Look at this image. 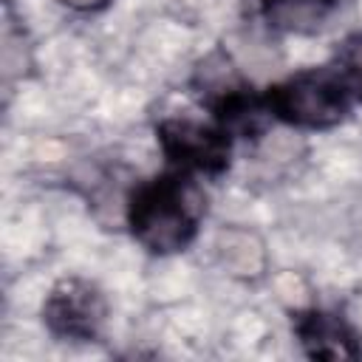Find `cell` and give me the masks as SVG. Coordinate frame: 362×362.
<instances>
[{
	"label": "cell",
	"instance_id": "4",
	"mask_svg": "<svg viewBox=\"0 0 362 362\" xmlns=\"http://www.w3.org/2000/svg\"><path fill=\"white\" fill-rule=\"evenodd\" d=\"M105 322L107 297L88 277L65 274L42 300V325L59 342H99Z\"/></svg>",
	"mask_w": 362,
	"mask_h": 362
},
{
	"label": "cell",
	"instance_id": "1",
	"mask_svg": "<svg viewBox=\"0 0 362 362\" xmlns=\"http://www.w3.org/2000/svg\"><path fill=\"white\" fill-rule=\"evenodd\" d=\"M206 215V195L195 175L161 170L136 181L124 195V226L150 255L167 257L189 249Z\"/></svg>",
	"mask_w": 362,
	"mask_h": 362
},
{
	"label": "cell",
	"instance_id": "8",
	"mask_svg": "<svg viewBox=\"0 0 362 362\" xmlns=\"http://www.w3.org/2000/svg\"><path fill=\"white\" fill-rule=\"evenodd\" d=\"M331 65L337 68V74L348 85L354 102L362 105V28L345 34L337 42L334 57H331Z\"/></svg>",
	"mask_w": 362,
	"mask_h": 362
},
{
	"label": "cell",
	"instance_id": "2",
	"mask_svg": "<svg viewBox=\"0 0 362 362\" xmlns=\"http://www.w3.org/2000/svg\"><path fill=\"white\" fill-rule=\"evenodd\" d=\"M260 96L269 119L294 130H334L356 105L331 62L294 71L291 76L266 85Z\"/></svg>",
	"mask_w": 362,
	"mask_h": 362
},
{
	"label": "cell",
	"instance_id": "7",
	"mask_svg": "<svg viewBox=\"0 0 362 362\" xmlns=\"http://www.w3.org/2000/svg\"><path fill=\"white\" fill-rule=\"evenodd\" d=\"M215 252L221 266L240 280H257L266 272V249L260 238L243 226H229L218 235Z\"/></svg>",
	"mask_w": 362,
	"mask_h": 362
},
{
	"label": "cell",
	"instance_id": "6",
	"mask_svg": "<svg viewBox=\"0 0 362 362\" xmlns=\"http://www.w3.org/2000/svg\"><path fill=\"white\" fill-rule=\"evenodd\" d=\"M337 8L339 0H255L257 20L272 34H288V37L317 34Z\"/></svg>",
	"mask_w": 362,
	"mask_h": 362
},
{
	"label": "cell",
	"instance_id": "3",
	"mask_svg": "<svg viewBox=\"0 0 362 362\" xmlns=\"http://www.w3.org/2000/svg\"><path fill=\"white\" fill-rule=\"evenodd\" d=\"M156 144L164 164L195 178H218L232 164L235 139L218 124L192 116H164L156 124Z\"/></svg>",
	"mask_w": 362,
	"mask_h": 362
},
{
	"label": "cell",
	"instance_id": "5",
	"mask_svg": "<svg viewBox=\"0 0 362 362\" xmlns=\"http://www.w3.org/2000/svg\"><path fill=\"white\" fill-rule=\"evenodd\" d=\"M291 334L308 359H362V334L337 308L308 305L291 311Z\"/></svg>",
	"mask_w": 362,
	"mask_h": 362
},
{
	"label": "cell",
	"instance_id": "9",
	"mask_svg": "<svg viewBox=\"0 0 362 362\" xmlns=\"http://www.w3.org/2000/svg\"><path fill=\"white\" fill-rule=\"evenodd\" d=\"M62 8H68V11H74V14H102V11H107L110 6H113V0H57Z\"/></svg>",
	"mask_w": 362,
	"mask_h": 362
}]
</instances>
